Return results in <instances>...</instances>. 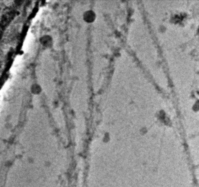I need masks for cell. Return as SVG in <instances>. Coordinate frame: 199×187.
<instances>
[{"label": "cell", "instance_id": "obj_3", "mask_svg": "<svg viewBox=\"0 0 199 187\" xmlns=\"http://www.w3.org/2000/svg\"><path fill=\"white\" fill-rule=\"evenodd\" d=\"M31 91L32 93H34L35 95L39 94L41 92V88L38 84H32L31 87Z\"/></svg>", "mask_w": 199, "mask_h": 187}, {"label": "cell", "instance_id": "obj_1", "mask_svg": "<svg viewBox=\"0 0 199 187\" xmlns=\"http://www.w3.org/2000/svg\"><path fill=\"white\" fill-rule=\"evenodd\" d=\"M40 43L46 47H49L52 45L53 40L52 37L48 35L42 36L40 39Z\"/></svg>", "mask_w": 199, "mask_h": 187}, {"label": "cell", "instance_id": "obj_2", "mask_svg": "<svg viewBox=\"0 0 199 187\" xmlns=\"http://www.w3.org/2000/svg\"><path fill=\"white\" fill-rule=\"evenodd\" d=\"M83 18L87 23H92L95 19V13L91 10H88L84 12Z\"/></svg>", "mask_w": 199, "mask_h": 187}]
</instances>
